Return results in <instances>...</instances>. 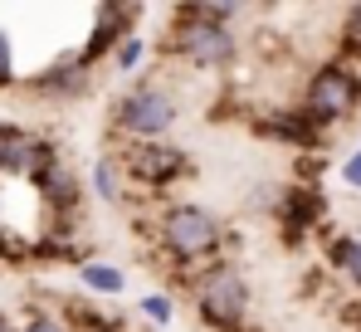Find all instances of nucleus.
Listing matches in <instances>:
<instances>
[{
	"label": "nucleus",
	"mask_w": 361,
	"mask_h": 332,
	"mask_svg": "<svg viewBox=\"0 0 361 332\" xmlns=\"http://www.w3.org/2000/svg\"><path fill=\"white\" fill-rule=\"evenodd\" d=\"M0 235H5V225H0Z\"/></svg>",
	"instance_id": "24"
},
{
	"label": "nucleus",
	"mask_w": 361,
	"mask_h": 332,
	"mask_svg": "<svg viewBox=\"0 0 361 332\" xmlns=\"http://www.w3.org/2000/svg\"><path fill=\"white\" fill-rule=\"evenodd\" d=\"M113 132L132 137V142H166L171 127L180 122V103L176 93L157 78H142V83H127L118 98H113Z\"/></svg>",
	"instance_id": "4"
},
{
	"label": "nucleus",
	"mask_w": 361,
	"mask_h": 332,
	"mask_svg": "<svg viewBox=\"0 0 361 332\" xmlns=\"http://www.w3.org/2000/svg\"><path fill=\"white\" fill-rule=\"evenodd\" d=\"M254 132L259 137H269V142H283V147H293V152H317L322 142H327V132L298 108H274V112H264L259 122H254Z\"/></svg>",
	"instance_id": "9"
},
{
	"label": "nucleus",
	"mask_w": 361,
	"mask_h": 332,
	"mask_svg": "<svg viewBox=\"0 0 361 332\" xmlns=\"http://www.w3.org/2000/svg\"><path fill=\"white\" fill-rule=\"evenodd\" d=\"M35 191H39V201H44L49 211H59V215H73V211L83 206V181H78V171L63 162L59 152H49V162L35 171Z\"/></svg>",
	"instance_id": "10"
},
{
	"label": "nucleus",
	"mask_w": 361,
	"mask_h": 332,
	"mask_svg": "<svg viewBox=\"0 0 361 332\" xmlns=\"http://www.w3.org/2000/svg\"><path fill=\"white\" fill-rule=\"evenodd\" d=\"M137 313H142L152 328H171V323H176V298H171L166 288H152V293H142Z\"/></svg>",
	"instance_id": "17"
},
{
	"label": "nucleus",
	"mask_w": 361,
	"mask_h": 332,
	"mask_svg": "<svg viewBox=\"0 0 361 332\" xmlns=\"http://www.w3.org/2000/svg\"><path fill=\"white\" fill-rule=\"evenodd\" d=\"M30 88L44 93V98H78V93L88 88V64L78 54H68V59H59V64H49V69H39V73L30 78Z\"/></svg>",
	"instance_id": "12"
},
{
	"label": "nucleus",
	"mask_w": 361,
	"mask_h": 332,
	"mask_svg": "<svg viewBox=\"0 0 361 332\" xmlns=\"http://www.w3.org/2000/svg\"><path fill=\"white\" fill-rule=\"evenodd\" d=\"M152 239L176 264L180 278H195L200 269L220 264L230 235H225V220L210 206H200V201H166L152 215Z\"/></svg>",
	"instance_id": "1"
},
{
	"label": "nucleus",
	"mask_w": 361,
	"mask_h": 332,
	"mask_svg": "<svg viewBox=\"0 0 361 332\" xmlns=\"http://www.w3.org/2000/svg\"><path fill=\"white\" fill-rule=\"evenodd\" d=\"M127 20H137V10H132V5H98V10H93L88 45L78 49V59L93 69V64H98L103 54H118V45L127 40V35H132V30H127Z\"/></svg>",
	"instance_id": "11"
},
{
	"label": "nucleus",
	"mask_w": 361,
	"mask_h": 332,
	"mask_svg": "<svg viewBox=\"0 0 361 332\" xmlns=\"http://www.w3.org/2000/svg\"><path fill=\"white\" fill-rule=\"evenodd\" d=\"M0 332H20V328H15V323H10V318H5V313H0Z\"/></svg>",
	"instance_id": "23"
},
{
	"label": "nucleus",
	"mask_w": 361,
	"mask_h": 332,
	"mask_svg": "<svg viewBox=\"0 0 361 332\" xmlns=\"http://www.w3.org/2000/svg\"><path fill=\"white\" fill-rule=\"evenodd\" d=\"M185 293H190V308H195V323L210 332H244L254 318V288L244 278L240 264L220 259L210 269H200L195 278H185Z\"/></svg>",
	"instance_id": "3"
},
{
	"label": "nucleus",
	"mask_w": 361,
	"mask_h": 332,
	"mask_svg": "<svg viewBox=\"0 0 361 332\" xmlns=\"http://www.w3.org/2000/svg\"><path fill=\"white\" fill-rule=\"evenodd\" d=\"M83 332H127V323H118V318H108V323H103V318H93Z\"/></svg>",
	"instance_id": "22"
},
{
	"label": "nucleus",
	"mask_w": 361,
	"mask_h": 332,
	"mask_svg": "<svg viewBox=\"0 0 361 332\" xmlns=\"http://www.w3.org/2000/svg\"><path fill=\"white\" fill-rule=\"evenodd\" d=\"M20 332H68V323H63V318H54V313H35V318H30Z\"/></svg>",
	"instance_id": "21"
},
{
	"label": "nucleus",
	"mask_w": 361,
	"mask_h": 332,
	"mask_svg": "<svg viewBox=\"0 0 361 332\" xmlns=\"http://www.w3.org/2000/svg\"><path fill=\"white\" fill-rule=\"evenodd\" d=\"M327 264L347 278V283L361 288V235L357 230H347V235H337V239L327 244Z\"/></svg>",
	"instance_id": "15"
},
{
	"label": "nucleus",
	"mask_w": 361,
	"mask_h": 332,
	"mask_svg": "<svg viewBox=\"0 0 361 332\" xmlns=\"http://www.w3.org/2000/svg\"><path fill=\"white\" fill-rule=\"evenodd\" d=\"M302 112H307L322 132L352 122L361 112V69L342 64V59L317 64V69L307 73V83H302Z\"/></svg>",
	"instance_id": "5"
},
{
	"label": "nucleus",
	"mask_w": 361,
	"mask_h": 332,
	"mask_svg": "<svg viewBox=\"0 0 361 332\" xmlns=\"http://www.w3.org/2000/svg\"><path fill=\"white\" fill-rule=\"evenodd\" d=\"M122 166H127V181L132 186H142L147 196H166L171 186H180L195 162H190V152L180 147V142H132L127 152H122Z\"/></svg>",
	"instance_id": "6"
},
{
	"label": "nucleus",
	"mask_w": 361,
	"mask_h": 332,
	"mask_svg": "<svg viewBox=\"0 0 361 332\" xmlns=\"http://www.w3.org/2000/svg\"><path fill=\"white\" fill-rule=\"evenodd\" d=\"M337 59L361 69V5L342 10V30H337Z\"/></svg>",
	"instance_id": "16"
},
{
	"label": "nucleus",
	"mask_w": 361,
	"mask_h": 332,
	"mask_svg": "<svg viewBox=\"0 0 361 332\" xmlns=\"http://www.w3.org/2000/svg\"><path fill=\"white\" fill-rule=\"evenodd\" d=\"M240 5H176L171 10V54L195 69V73H215V69H230L240 59Z\"/></svg>",
	"instance_id": "2"
},
{
	"label": "nucleus",
	"mask_w": 361,
	"mask_h": 332,
	"mask_svg": "<svg viewBox=\"0 0 361 332\" xmlns=\"http://www.w3.org/2000/svg\"><path fill=\"white\" fill-rule=\"evenodd\" d=\"M127 166H122L118 152H103V157H93L88 166V191H93V201L98 206H122L127 201Z\"/></svg>",
	"instance_id": "13"
},
{
	"label": "nucleus",
	"mask_w": 361,
	"mask_h": 332,
	"mask_svg": "<svg viewBox=\"0 0 361 332\" xmlns=\"http://www.w3.org/2000/svg\"><path fill=\"white\" fill-rule=\"evenodd\" d=\"M15 78H20V69H15V45H10V35L0 30V88H15Z\"/></svg>",
	"instance_id": "19"
},
{
	"label": "nucleus",
	"mask_w": 361,
	"mask_h": 332,
	"mask_svg": "<svg viewBox=\"0 0 361 332\" xmlns=\"http://www.w3.org/2000/svg\"><path fill=\"white\" fill-rule=\"evenodd\" d=\"M49 142L44 137H35L30 127H20V122H0V176H30L35 181V171L49 162Z\"/></svg>",
	"instance_id": "8"
},
{
	"label": "nucleus",
	"mask_w": 361,
	"mask_h": 332,
	"mask_svg": "<svg viewBox=\"0 0 361 332\" xmlns=\"http://www.w3.org/2000/svg\"><path fill=\"white\" fill-rule=\"evenodd\" d=\"M142 59H147V40H142V35H127L118 45V54H113V69H118V73H132Z\"/></svg>",
	"instance_id": "18"
},
{
	"label": "nucleus",
	"mask_w": 361,
	"mask_h": 332,
	"mask_svg": "<svg viewBox=\"0 0 361 332\" xmlns=\"http://www.w3.org/2000/svg\"><path fill=\"white\" fill-rule=\"evenodd\" d=\"M327 215V201H322V186H283L279 191V206H274V220L283 230L288 244H302Z\"/></svg>",
	"instance_id": "7"
},
{
	"label": "nucleus",
	"mask_w": 361,
	"mask_h": 332,
	"mask_svg": "<svg viewBox=\"0 0 361 332\" xmlns=\"http://www.w3.org/2000/svg\"><path fill=\"white\" fill-rule=\"evenodd\" d=\"M342 186L361 196V147H357V152H347V162H342Z\"/></svg>",
	"instance_id": "20"
},
{
	"label": "nucleus",
	"mask_w": 361,
	"mask_h": 332,
	"mask_svg": "<svg viewBox=\"0 0 361 332\" xmlns=\"http://www.w3.org/2000/svg\"><path fill=\"white\" fill-rule=\"evenodd\" d=\"M73 274H78V283L88 293H98V298H122L127 293V269L113 264V259H78Z\"/></svg>",
	"instance_id": "14"
}]
</instances>
